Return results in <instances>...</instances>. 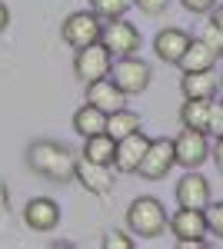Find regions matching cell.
Wrapping results in <instances>:
<instances>
[{
	"label": "cell",
	"mask_w": 223,
	"mask_h": 249,
	"mask_svg": "<svg viewBox=\"0 0 223 249\" xmlns=\"http://www.w3.org/2000/svg\"><path fill=\"white\" fill-rule=\"evenodd\" d=\"M27 163L40 176H47L54 183H67V179H74L77 156L70 153V146H63L57 140H37L27 146Z\"/></svg>",
	"instance_id": "1"
},
{
	"label": "cell",
	"mask_w": 223,
	"mask_h": 249,
	"mask_svg": "<svg viewBox=\"0 0 223 249\" xmlns=\"http://www.w3.org/2000/svg\"><path fill=\"white\" fill-rule=\"evenodd\" d=\"M127 226H130V232L140 236V239H157V236H163V230H167V210H163V203L153 199V196L133 199L130 210H127Z\"/></svg>",
	"instance_id": "2"
},
{
	"label": "cell",
	"mask_w": 223,
	"mask_h": 249,
	"mask_svg": "<svg viewBox=\"0 0 223 249\" xmlns=\"http://www.w3.org/2000/svg\"><path fill=\"white\" fill-rule=\"evenodd\" d=\"M107 77L113 80V87L120 90L123 96H137V93H143L150 87V63H143V60L137 57H120L117 63H110V73Z\"/></svg>",
	"instance_id": "3"
},
{
	"label": "cell",
	"mask_w": 223,
	"mask_h": 249,
	"mask_svg": "<svg viewBox=\"0 0 223 249\" xmlns=\"http://www.w3.org/2000/svg\"><path fill=\"white\" fill-rule=\"evenodd\" d=\"M170 232L177 236V246L183 249H200L203 246V236H206V216L203 210H186V206H180V210L173 213L167 219Z\"/></svg>",
	"instance_id": "4"
},
{
	"label": "cell",
	"mask_w": 223,
	"mask_h": 249,
	"mask_svg": "<svg viewBox=\"0 0 223 249\" xmlns=\"http://www.w3.org/2000/svg\"><path fill=\"white\" fill-rule=\"evenodd\" d=\"M100 30H103V20L97 17L93 10H77V14H70V17L63 20L60 37H63V43H70L74 50H80L87 43H97Z\"/></svg>",
	"instance_id": "5"
},
{
	"label": "cell",
	"mask_w": 223,
	"mask_h": 249,
	"mask_svg": "<svg viewBox=\"0 0 223 249\" xmlns=\"http://www.w3.org/2000/svg\"><path fill=\"white\" fill-rule=\"evenodd\" d=\"M206 156H210L206 133L203 130L183 126V133L173 140V160H177V166H183V170H200L206 163Z\"/></svg>",
	"instance_id": "6"
},
{
	"label": "cell",
	"mask_w": 223,
	"mask_h": 249,
	"mask_svg": "<svg viewBox=\"0 0 223 249\" xmlns=\"http://www.w3.org/2000/svg\"><path fill=\"white\" fill-rule=\"evenodd\" d=\"M100 43L110 50L113 57H133L140 50V30L133 23H127L123 17L107 20L103 30H100Z\"/></svg>",
	"instance_id": "7"
},
{
	"label": "cell",
	"mask_w": 223,
	"mask_h": 249,
	"mask_svg": "<svg viewBox=\"0 0 223 249\" xmlns=\"http://www.w3.org/2000/svg\"><path fill=\"white\" fill-rule=\"evenodd\" d=\"M110 63H113V53L97 40V43H87V47H80L74 57V73L83 83H93V80L107 77L110 73Z\"/></svg>",
	"instance_id": "8"
},
{
	"label": "cell",
	"mask_w": 223,
	"mask_h": 249,
	"mask_svg": "<svg viewBox=\"0 0 223 249\" xmlns=\"http://www.w3.org/2000/svg\"><path fill=\"white\" fill-rule=\"evenodd\" d=\"M74 179L83 186L87 193H97V196H103V193L113 190V166L110 163H93L87 156H77L74 163Z\"/></svg>",
	"instance_id": "9"
},
{
	"label": "cell",
	"mask_w": 223,
	"mask_h": 249,
	"mask_svg": "<svg viewBox=\"0 0 223 249\" xmlns=\"http://www.w3.org/2000/svg\"><path fill=\"white\" fill-rule=\"evenodd\" d=\"M177 166V160H173V140H150L147 153H143V160H140V166H137V173L140 176H147V179H163L170 170Z\"/></svg>",
	"instance_id": "10"
},
{
	"label": "cell",
	"mask_w": 223,
	"mask_h": 249,
	"mask_svg": "<svg viewBox=\"0 0 223 249\" xmlns=\"http://www.w3.org/2000/svg\"><path fill=\"white\" fill-rule=\"evenodd\" d=\"M147 146H150V136H143V130L117 140V146H113V170L117 173H137L140 160L147 153Z\"/></svg>",
	"instance_id": "11"
},
{
	"label": "cell",
	"mask_w": 223,
	"mask_h": 249,
	"mask_svg": "<svg viewBox=\"0 0 223 249\" xmlns=\"http://www.w3.org/2000/svg\"><path fill=\"white\" fill-rule=\"evenodd\" d=\"M23 223L37 232H50L60 223V206H57L50 196H34L27 206H23Z\"/></svg>",
	"instance_id": "12"
},
{
	"label": "cell",
	"mask_w": 223,
	"mask_h": 249,
	"mask_svg": "<svg viewBox=\"0 0 223 249\" xmlns=\"http://www.w3.org/2000/svg\"><path fill=\"white\" fill-rule=\"evenodd\" d=\"M177 203L186 206V210H203L206 203H210V183L197 170H190L177 183Z\"/></svg>",
	"instance_id": "13"
},
{
	"label": "cell",
	"mask_w": 223,
	"mask_h": 249,
	"mask_svg": "<svg viewBox=\"0 0 223 249\" xmlns=\"http://www.w3.org/2000/svg\"><path fill=\"white\" fill-rule=\"evenodd\" d=\"M87 103H93L103 113H113V110H120L127 103V96L113 87L110 77H100V80H93V83H87Z\"/></svg>",
	"instance_id": "14"
},
{
	"label": "cell",
	"mask_w": 223,
	"mask_h": 249,
	"mask_svg": "<svg viewBox=\"0 0 223 249\" xmlns=\"http://www.w3.org/2000/svg\"><path fill=\"white\" fill-rule=\"evenodd\" d=\"M186 43H190V34L180 30V27H167V30H160L157 40H153V53L163 60V63H177V60L183 57Z\"/></svg>",
	"instance_id": "15"
},
{
	"label": "cell",
	"mask_w": 223,
	"mask_h": 249,
	"mask_svg": "<svg viewBox=\"0 0 223 249\" xmlns=\"http://www.w3.org/2000/svg\"><path fill=\"white\" fill-rule=\"evenodd\" d=\"M217 53L206 47L203 40L197 37V40H190L186 43V50H183V57L177 60V67L183 70V73H193V70H213V63H217Z\"/></svg>",
	"instance_id": "16"
},
{
	"label": "cell",
	"mask_w": 223,
	"mask_h": 249,
	"mask_svg": "<svg viewBox=\"0 0 223 249\" xmlns=\"http://www.w3.org/2000/svg\"><path fill=\"white\" fill-rule=\"evenodd\" d=\"M180 90H183V96L213 100V96H217V90H220V80L213 77V70H193V73H183Z\"/></svg>",
	"instance_id": "17"
},
{
	"label": "cell",
	"mask_w": 223,
	"mask_h": 249,
	"mask_svg": "<svg viewBox=\"0 0 223 249\" xmlns=\"http://www.w3.org/2000/svg\"><path fill=\"white\" fill-rule=\"evenodd\" d=\"M74 130L80 136L103 133V130H107V113H103V110H97L93 103H83V107L74 113Z\"/></svg>",
	"instance_id": "18"
},
{
	"label": "cell",
	"mask_w": 223,
	"mask_h": 249,
	"mask_svg": "<svg viewBox=\"0 0 223 249\" xmlns=\"http://www.w3.org/2000/svg\"><path fill=\"white\" fill-rule=\"evenodd\" d=\"M137 130H140V116L133 113V110L120 107V110L107 113V130H103V133H110L113 140H123V136L137 133Z\"/></svg>",
	"instance_id": "19"
},
{
	"label": "cell",
	"mask_w": 223,
	"mask_h": 249,
	"mask_svg": "<svg viewBox=\"0 0 223 249\" xmlns=\"http://www.w3.org/2000/svg\"><path fill=\"white\" fill-rule=\"evenodd\" d=\"M113 146H117V140H113L110 133L83 136V156L93 160V163H110L113 166Z\"/></svg>",
	"instance_id": "20"
},
{
	"label": "cell",
	"mask_w": 223,
	"mask_h": 249,
	"mask_svg": "<svg viewBox=\"0 0 223 249\" xmlns=\"http://www.w3.org/2000/svg\"><path fill=\"white\" fill-rule=\"evenodd\" d=\"M206 116H210V100L186 96L183 110H180V123L190 126V130H203V133H206Z\"/></svg>",
	"instance_id": "21"
},
{
	"label": "cell",
	"mask_w": 223,
	"mask_h": 249,
	"mask_svg": "<svg viewBox=\"0 0 223 249\" xmlns=\"http://www.w3.org/2000/svg\"><path fill=\"white\" fill-rule=\"evenodd\" d=\"M93 3V14L103 20H117V17H127V10L133 7V0H90Z\"/></svg>",
	"instance_id": "22"
},
{
	"label": "cell",
	"mask_w": 223,
	"mask_h": 249,
	"mask_svg": "<svg viewBox=\"0 0 223 249\" xmlns=\"http://www.w3.org/2000/svg\"><path fill=\"white\" fill-rule=\"evenodd\" d=\"M203 216H206V232H213V236L223 239V203H206Z\"/></svg>",
	"instance_id": "23"
},
{
	"label": "cell",
	"mask_w": 223,
	"mask_h": 249,
	"mask_svg": "<svg viewBox=\"0 0 223 249\" xmlns=\"http://www.w3.org/2000/svg\"><path fill=\"white\" fill-rule=\"evenodd\" d=\"M206 133L223 136V103H213V100H210V116H206Z\"/></svg>",
	"instance_id": "24"
},
{
	"label": "cell",
	"mask_w": 223,
	"mask_h": 249,
	"mask_svg": "<svg viewBox=\"0 0 223 249\" xmlns=\"http://www.w3.org/2000/svg\"><path fill=\"white\" fill-rule=\"evenodd\" d=\"M200 40H203V43L210 47V50H213V53H217V57H223V34L217 30V27H213V23H206V27H203Z\"/></svg>",
	"instance_id": "25"
},
{
	"label": "cell",
	"mask_w": 223,
	"mask_h": 249,
	"mask_svg": "<svg viewBox=\"0 0 223 249\" xmlns=\"http://www.w3.org/2000/svg\"><path fill=\"white\" fill-rule=\"evenodd\" d=\"M103 249H133V239L127 236V232H120V230H113L103 236Z\"/></svg>",
	"instance_id": "26"
},
{
	"label": "cell",
	"mask_w": 223,
	"mask_h": 249,
	"mask_svg": "<svg viewBox=\"0 0 223 249\" xmlns=\"http://www.w3.org/2000/svg\"><path fill=\"white\" fill-rule=\"evenodd\" d=\"M133 3H137V7H140V10H143L147 17H160V14L167 10L170 0H133Z\"/></svg>",
	"instance_id": "27"
},
{
	"label": "cell",
	"mask_w": 223,
	"mask_h": 249,
	"mask_svg": "<svg viewBox=\"0 0 223 249\" xmlns=\"http://www.w3.org/2000/svg\"><path fill=\"white\" fill-rule=\"evenodd\" d=\"M183 7L190 14H210L217 7V0H183Z\"/></svg>",
	"instance_id": "28"
},
{
	"label": "cell",
	"mask_w": 223,
	"mask_h": 249,
	"mask_svg": "<svg viewBox=\"0 0 223 249\" xmlns=\"http://www.w3.org/2000/svg\"><path fill=\"white\" fill-rule=\"evenodd\" d=\"M7 206H10V190H7V183L0 179V216L7 213Z\"/></svg>",
	"instance_id": "29"
},
{
	"label": "cell",
	"mask_w": 223,
	"mask_h": 249,
	"mask_svg": "<svg viewBox=\"0 0 223 249\" xmlns=\"http://www.w3.org/2000/svg\"><path fill=\"white\" fill-rule=\"evenodd\" d=\"M213 163H217V170L223 173V136H217V146H213Z\"/></svg>",
	"instance_id": "30"
},
{
	"label": "cell",
	"mask_w": 223,
	"mask_h": 249,
	"mask_svg": "<svg viewBox=\"0 0 223 249\" xmlns=\"http://www.w3.org/2000/svg\"><path fill=\"white\" fill-rule=\"evenodd\" d=\"M210 14H213V17H210V23H213V27H217V30L223 34V7H213Z\"/></svg>",
	"instance_id": "31"
},
{
	"label": "cell",
	"mask_w": 223,
	"mask_h": 249,
	"mask_svg": "<svg viewBox=\"0 0 223 249\" xmlns=\"http://www.w3.org/2000/svg\"><path fill=\"white\" fill-rule=\"evenodd\" d=\"M7 23H10V7L0 0V30H7Z\"/></svg>",
	"instance_id": "32"
},
{
	"label": "cell",
	"mask_w": 223,
	"mask_h": 249,
	"mask_svg": "<svg viewBox=\"0 0 223 249\" xmlns=\"http://www.w3.org/2000/svg\"><path fill=\"white\" fill-rule=\"evenodd\" d=\"M220 87H223V83H220Z\"/></svg>",
	"instance_id": "33"
}]
</instances>
